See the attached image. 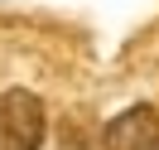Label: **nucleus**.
<instances>
[{"label": "nucleus", "instance_id": "obj_1", "mask_svg": "<svg viewBox=\"0 0 159 150\" xmlns=\"http://www.w3.org/2000/svg\"><path fill=\"white\" fill-rule=\"evenodd\" d=\"M43 145V102L24 87L0 97V150H39Z\"/></svg>", "mask_w": 159, "mask_h": 150}, {"label": "nucleus", "instance_id": "obj_2", "mask_svg": "<svg viewBox=\"0 0 159 150\" xmlns=\"http://www.w3.org/2000/svg\"><path fill=\"white\" fill-rule=\"evenodd\" d=\"M101 145L106 150H159V116L149 107H125L101 126Z\"/></svg>", "mask_w": 159, "mask_h": 150}]
</instances>
